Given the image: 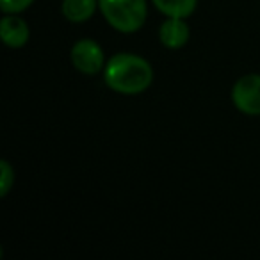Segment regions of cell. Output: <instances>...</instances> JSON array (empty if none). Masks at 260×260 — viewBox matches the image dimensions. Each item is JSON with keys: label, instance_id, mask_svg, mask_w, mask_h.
<instances>
[{"label": "cell", "instance_id": "8992f818", "mask_svg": "<svg viewBox=\"0 0 260 260\" xmlns=\"http://www.w3.org/2000/svg\"><path fill=\"white\" fill-rule=\"evenodd\" d=\"M159 38L160 43L166 48H171V50L182 48L189 40V25L182 18H171L170 16L160 25Z\"/></svg>", "mask_w": 260, "mask_h": 260}, {"label": "cell", "instance_id": "30bf717a", "mask_svg": "<svg viewBox=\"0 0 260 260\" xmlns=\"http://www.w3.org/2000/svg\"><path fill=\"white\" fill-rule=\"evenodd\" d=\"M34 0H0V9L4 13H22L25 11L27 8H30V4H32Z\"/></svg>", "mask_w": 260, "mask_h": 260}, {"label": "cell", "instance_id": "7a4b0ae2", "mask_svg": "<svg viewBox=\"0 0 260 260\" xmlns=\"http://www.w3.org/2000/svg\"><path fill=\"white\" fill-rule=\"evenodd\" d=\"M100 11L111 27L132 34L146 20V0H98Z\"/></svg>", "mask_w": 260, "mask_h": 260}, {"label": "cell", "instance_id": "3957f363", "mask_svg": "<svg viewBox=\"0 0 260 260\" xmlns=\"http://www.w3.org/2000/svg\"><path fill=\"white\" fill-rule=\"evenodd\" d=\"M234 105L248 116L260 114V75L249 73L235 82L232 89Z\"/></svg>", "mask_w": 260, "mask_h": 260}, {"label": "cell", "instance_id": "ba28073f", "mask_svg": "<svg viewBox=\"0 0 260 260\" xmlns=\"http://www.w3.org/2000/svg\"><path fill=\"white\" fill-rule=\"evenodd\" d=\"M162 15L171 18H187L196 9V0H152Z\"/></svg>", "mask_w": 260, "mask_h": 260}, {"label": "cell", "instance_id": "6da1fadb", "mask_svg": "<svg viewBox=\"0 0 260 260\" xmlns=\"http://www.w3.org/2000/svg\"><path fill=\"white\" fill-rule=\"evenodd\" d=\"M104 80L112 91L139 94L153 82V70L146 59L134 54H116L105 62Z\"/></svg>", "mask_w": 260, "mask_h": 260}, {"label": "cell", "instance_id": "5b68a950", "mask_svg": "<svg viewBox=\"0 0 260 260\" xmlns=\"http://www.w3.org/2000/svg\"><path fill=\"white\" fill-rule=\"evenodd\" d=\"M0 36L9 48H22L29 41V25L18 16L6 15L0 22Z\"/></svg>", "mask_w": 260, "mask_h": 260}, {"label": "cell", "instance_id": "277c9868", "mask_svg": "<svg viewBox=\"0 0 260 260\" xmlns=\"http://www.w3.org/2000/svg\"><path fill=\"white\" fill-rule=\"evenodd\" d=\"M72 62L84 75H96L105 68L104 50L93 40H80L72 48Z\"/></svg>", "mask_w": 260, "mask_h": 260}, {"label": "cell", "instance_id": "52a82bcc", "mask_svg": "<svg viewBox=\"0 0 260 260\" xmlns=\"http://www.w3.org/2000/svg\"><path fill=\"white\" fill-rule=\"evenodd\" d=\"M98 0H64L62 2V15L68 22L82 23L94 15Z\"/></svg>", "mask_w": 260, "mask_h": 260}, {"label": "cell", "instance_id": "9c48e42d", "mask_svg": "<svg viewBox=\"0 0 260 260\" xmlns=\"http://www.w3.org/2000/svg\"><path fill=\"white\" fill-rule=\"evenodd\" d=\"M15 184V170L8 160L0 162V196L4 198L11 191V185Z\"/></svg>", "mask_w": 260, "mask_h": 260}]
</instances>
